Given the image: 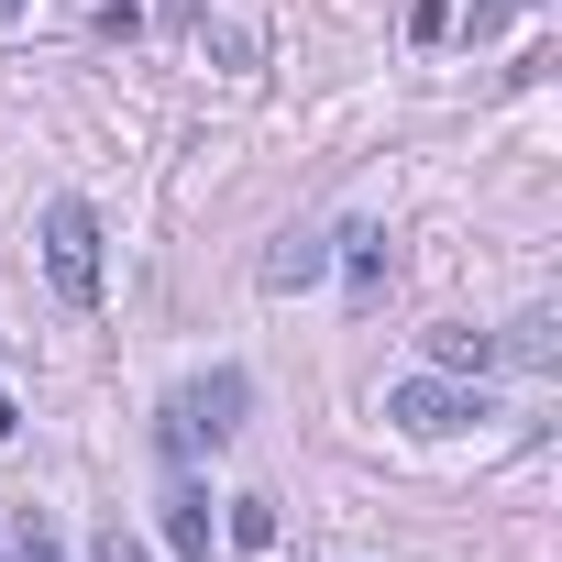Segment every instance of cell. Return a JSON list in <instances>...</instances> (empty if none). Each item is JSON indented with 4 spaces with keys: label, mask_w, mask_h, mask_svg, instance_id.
Here are the masks:
<instances>
[{
    "label": "cell",
    "mask_w": 562,
    "mask_h": 562,
    "mask_svg": "<svg viewBox=\"0 0 562 562\" xmlns=\"http://www.w3.org/2000/svg\"><path fill=\"white\" fill-rule=\"evenodd\" d=\"M166 551L177 562H210V496H166Z\"/></svg>",
    "instance_id": "ba28073f"
},
{
    "label": "cell",
    "mask_w": 562,
    "mask_h": 562,
    "mask_svg": "<svg viewBox=\"0 0 562 562\" xmlns=\"http://www.w3.org/2000/svg\"><path fill=\"white\" fill-rule=\"evenodd\" d=\"M518 12H529V0H474V34H507Z\"/></svg>",
    "instance_id": "7c38bea8"
},
{
    "label": "cell",
    "mask_w": 562,
    "mask_h": 562,
    "mask_svg": "<svg viewBox=\"0 0 562 562\" xmlns=\"http://www.w3.org/2000/svg\"><path fill=\"white\" fill-rule=\"evenodd\" d=\"M331 243H342V276H353V310H375V299H386V265H397V254H386V221H353V232H331Z\"/></svg>",
    "instance_id": "277c9868"
},
{
    "label": "cell",
    "mask_w": 562,
    "mask_h": 562,
    "mask_svg": "<svg viewBox=\"0 0 562 562\" xmlns=\"http://www.w3.org/2000/svg\"><path fill=\"white\" fill-rule=\"evenodd\" d=\"M430 342V375H485L496 364V331H463V321H441V331H419Z\"/></svg>",
    "instance_id": "8992f818"
},
{
    "label": "cell",
    "mask_w": 562,
    "mask_h": 562,
    "mask_svg": "<svg viewBox=\"0 0 562 562\" xmlns=\"http://www.w3.org/2000/svg\"><path fill=\"white\" fill-rule=\"evenodd\" d=\"M386 419H397L408 441H441V430H463V419H485V408H474L463 375H408V386H386Z\"/></svg>",
    "instance_id": "3957f363"
},
{
    "label": "cell",
    "mask_w": 562,
    "mask_h": 562,
    "mask_svg": "<svg viewBox=\"0 0 562 562\" xmlns=\"http://www.w3.org/2000/svg\"><path fill=\"white\" fill-rule=\"evenodd\" d=\"M45 276H56V299H100V210L89 199H45Z\"/></svg>",
    "instance_id": "6da1fadb"
},
{
    "label": "cell",
    "mask_w": 562,
    "mask_h": 562,
    "mask_svg": "<svg viewBox=\"0 0 562 562\" xmlns=\"http://www.w3.org/2000/svg\"><path fill=\"white\" fill-rule=\"evenodd\" d=\"M100 562H144V551H133V540H122V529H111V540H100Z\"/></svg>",
    "instance_id": "4fadbf2b"
},
{
    "label": "cell",
    "mask_w": 562,
    "mask_h": 562,
    "mask_svg": "<svg viewBox=\"0 0 562 562\" xmlns=\"http://www.w3.org/2000/svg\"><path fill=\"white\" fill-rule=\"evenodd\" d=\"M321 276H331V232H288V243L265 254V288H276V299H299V288H321Z\"/></svg>",
    "instance_id": "5b68a950"
},
{
    "label": "cell",
    "mask_w": 562,
    "mask_h": 562,
    "mask_svg": "<svg viewBox=\"0 0 562 562\" xmlns=\"http://www.w3.org/2000/svg\"><path fill=\"white\" fill-rule=\"evenodd\" d=\"M12 430H23V408H12V386H0V441H12Z\"/></svg>",
    "instance_id": "5bb4252c"
},
{
    "label": "cell",
    "mask_w": 562,
    "mask_h": 562,
    "mask_svg": "<svg viewBox=\"0 0 562 562\" xmlns=\"http://www.w3.org/2000/svg\"><path fill=\"white\" fill-rule=\"evenodd\" d=\"M452 34V0H408V45H441Z\"/></svg>",
    "instance_id": "8fae6325"
},
{
    "label": "cell",
    "mask_w": 562,
    "mask_h": 562,
    "mask_svg": "<svg viewBox=\"0 0 562 562\" xmlns=\"http://www.w3.org/2000/svg\"><path fill=\"white\" fill-rule=\"evenodd\" d=\"M243 430V375L221 364V375H199L177 408H166V452H199V441H232Z\"/></svg>",
    "instance_id": "7a4b0ae2"
},
{
    "label": "cell",
    "mask_w": 562,
    "mask_h": 562,
    "mask_svg": "<svg viewBox=\"0 0 562 562\" xmlns=\"http://www.w3.org/2000/svg\"><path fill=\"white\" fill-rule=\"evenodd\" d=\"M221 540H232V551H276V496H232Z\"/></svg>",
    "instance_id": "9c48e42d"
},
{
    "label": "cell",
    "mask_w": 562,
    "mask_h": 562,
    "mask_svg": "<svg viewBox=\"0 0 562 562\" xmlns=\"http://www.w3.org/2000/svg\"><path fill=\"white\" fill-rule=\"evenodd\" d=\"M188 45L221 67H254V23H232V12H188Z\"/></svg>",
    "instance_id": "52a82bcc"
},
{
    "label": "cell",
    "mask_w": 562,
    "mask_h": 562,
    "mask_svg": "<svg viewBox=\"0 0 562 562\" xmlns=\"http://www.w3.org/2000/svg\"><path fill=\"white\" fill-rule=\"evenodd\" d=\"M496 353H507V364H529V375H551V364H562V342H551V321H518V331H507Z\"/></svg>",
    "instance_id": "30bf717a"
}]
</instances>
